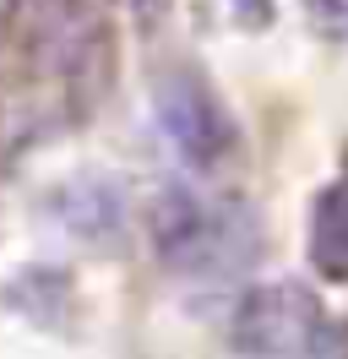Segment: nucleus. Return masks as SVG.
Returning <instances> with one entry per match:
<instances>
[{"instance_id": "obj_1", "label": "nucleus", "mask_w": 348, "mask_h": 359, "mask_svg": "<svg viewBox=\"0 0 348 359\" xmlns=\"http://www.w3.org/2000/svg\"><path fill=\"white\" fill-rule=\"evenodd\" d=\"M152 114H158L163 142L174 147V158H180L191 175L218 180L245 158L239 114L229 109V98L196 66H169V71L152 76Z\"/></svg>"}, {"instance_id": "obj_2", "label": "nucleus", "mask_w": 348, "mask_h": 359, "mask_svg": "<svg viewBox=\"0 0 348 359\" xmlns=\"http://www.w3.org/2000/svg\"><path fill=\"white\" fill-rule=\"evenodd\" d=\"M229 348L250 359H326L348 354V321H332L326 305L300 283H261L234 305Z\"/></svg>"}, {"instance_id": "obj_3", "label": "nucleus", "mask_w": 348, "mask_h": 359, "mask_svg": "<svg viewBox=\"0 0 348 359\" xmlns=\"http://www.w3.org/2000/svg\"><path fill=\"white\" fill-rule=\"evenodd\" d=\"M152 250L180 272H223L234 262H250L256 250V224L245 207H207L196 191H163L152 207Z\"/></svg>"}, {"instance_id": "obj_4", "label": "nucleus", "mask_w": 348, "mask_h": 359, "mask_svg": "<svg viewBox=\"0 0 348 359\" xmlns=\"http://www.w3.org/2000/svg\"><path fill=\"white\" fill-rule=\"evenodd\" d=\"M55 224L65 234H76V240H93V245H120V234H126V202L104 180H71L55 196Z\"/></svg>"}, {"instance_id": "obj_5", "label": "nucleus", "mask_w": 348, "mask_h": 359, "mask_svg": "<svg viewBox=\"0 0 348 359\" xmlns=\"http://www.w3.org/2000/svg\"><path fill=\"white\" fill-rule=\"evenodd\" d=\"M310 262L326 283H348V163L310 207Z\"/></svg>"}, {"instance_id": "obj_6", "label": "nucleus", "mask_w": 348, "mask_h": 359, "mask_svg": "<svg viewBox=\"0 0 348 359\" xmlns=\"http://www.w3.org/2000/svg\"><path fill=\"white\" fill-rule=\"evenodd\" d=\"M126 6H130V22H136V33H142V39L163 33V22L174 17V0H126Z\"/></svg>"}, {"instance_id": "obj_7", "label": "nucleus", "mask_w": 348, "mask_h": 359, "mask_svg": "<svg viewBox=\"0 0 348 359\" xmlns=\"http://www.w3.org/2000/svg\"><path fill=\"white\" fill-rule=\"evenodd\" d=\"M229 11H234L239 27H272V17H278V0H229Z\"/></svg>"}]
</instances>
